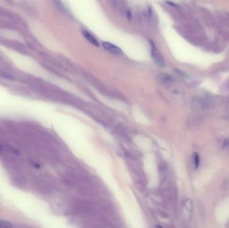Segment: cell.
I'll return each mask as SVG.
<instances>
[{
	"instance_id": "1",
	"label": "cell",
	"mask_w": 229,
	"mask_h": 228,
	"mask_svg": "<svg viewBox=\"0 0 229 228\" xmlns=\"http://www.w3.org/2000/svg\"><path fill=\"white\" fill-rule=\"evenodd\" d=\"M150 52H151V56L152 58L153 62L159 68H162L164 66V60L163 57L162 56L161 54L157 50L156 46L154 45L153 42L150 40Z\"/></svg>"
},
{
	"instance_id": "2",
	"label": "cell",
	"mask_w": 229,
	"mask_h": 228,
	"mask_svg": "<svg viewBox=\"0 0 229 228\" xmlns=\"http://www.w3.org/2000/svg\"><path fill=\"white\" fill-rule=\"evenodd\" d=\"M102 45L106 50L109 52L111 54L115 55H122L123 51L117 46L114 45L111 43L107 42H103L102 43Z\"/></svg>"
},
{
	"instance_id": "3",
	"label": "cell",
	"mask_w": 229,
	"mask_h": 228,
	"mask_svg": "<svg viewBox=\"0 0 229 228\" xmlns=\"http://www.w3.org/2000/svg\"><path fill=\"white\" fill-rule=\"evenodd\" d=\"M82 34L85 37V39L87 40V41L89 42L91 44L94 45V46H96V47H99V43L98 40H97L96 37H94L93 34H91L88 30H85V29H82Z\"/></svg>"
},
{
	"instance_id": "4",
	"label": "cell",
	"mask_w": 229,
	"mask_h": 228,
	"mask_svg": "<svg viewBox=\"0 0 229 228\" xmlns=\"http://www.w3.org/2000/svg\"><path fill=\"white\" fill-rule=\"evenodd\" d=\"M194 165H195V168L197 169L199 167L200 164V156L197 152H194Z\"/></svg>"
},
{
	"instance_id": "5",
	"label": "cell",
	"mask_w": 229,
	"mask_h": 228,
	"mask_svg": "<svg viewBox=\"0 0 229 228\" xmlns=\"http://www.w3.org/2000/svg\"><path fill=\"white\" fill-rule=\"evenodd\" d=\"M159 79L162 80L163 82H170L171 80V78L168 76V75H166V74H160L159 75Z\"/></svg>"
},
{
	"instance_id": "6",
	"label": "cell",
	"mask_w": 229,
	"mask_h": 228,
	"mask_svg": "<svg viewBox=\"0 0 229 228\" xmlns=\"http://www.w3.org/2000/svg\"><path fill=\"white\" fill-rule=\"evenodd\" d=\"M12 227L9 222L5 221H0V227Z\"/></svg>"
},
{
	"instance_id": "7",
	"label": "cell",
	"mask_w": 229,
	"mask_h": 228,
	"mask_svg": "<svg viewBox=\"0 0 229 228\" xmlns=\"http://www.w3.org/2000/svg\"><path fill=\"white\" fill-rule=\"evenodd\" d=\"M54 1H55V3L57 5V7H59L60 10H61V11H65L64 7L63 6V5L62 4V2L61 1V0H54Z\"/></svg>"
},
{
	"instance_id": "8",
	"label": "cell",
	"mask_w": 229,
	"mask_h": 228,
	"mask_svg": "<svg viewBox=\"0 0 229 228\" xmlns=\"http://www.w3.org/2000/svg\"><path fill=\"white\" fill-rule=\"evenodd\" d=\"M126 17H127V19H128V21H131L132 19V13H131V11L129 10H127V11H126Z\"/></svg>"
},
{
	"instance_id": "9",
	"label": "cell",
	"mask_w": 229,
	"mask_h": 228,
	"mask_svg": "<svg viewBox=\"0 0 229 228\" xmlns=\"http://www.w3.org/2000/svg\"><path fill=\"white\" fill-rule=\"evenodd\" d=\"M112 4L114 7H115V8H119V5H120V0H112Z\"/></svg>"
},
{
	"instance_id": "10",
	"label": "cell",
	"mask_w": 229,
	"mask_h": 228,
	"mask_svg": "<svg viewBox=\"0 0 229 228\" xmlns=\"http://www.w3.org/2000/svg\"><path fill=\"white\" fill-rule=\"evenodd\" d=\"M224 146L225 147H229V138H227L224 142Z\"/></svg>"
},
{
	"instance_id": "11",
	"label": "cell",
	"mask_w": 229,
	"mask_h": 228,
	"mask_svg": "<svg viewBox=\"0 0 229 228\" xmlns=\"http://www.w3.org/2000/svg\"><path fill=\"white\" fill-rule=\"evenodd\" d=\"M34 166H35L36 168H40V165L37 163H34Z\"/></svg>"
}]
</instances>
